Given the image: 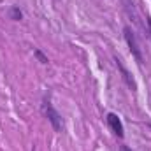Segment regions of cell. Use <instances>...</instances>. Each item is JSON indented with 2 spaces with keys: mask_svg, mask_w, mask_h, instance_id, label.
<instances>
[{
  "mask_svg": "<svg viewBox=\"0 0 151 151\" xmlns=\"http://www.w3.org/2000/svg\"><path fill=\"white\" fill-rule=\"evenodd\" d=\"M106 121H107L109 130L113 132L118 139H123V137H125V127H123V123H121V119H119V116H118V114L107 113V116H106Z\"/></svg>",
  "mask_w": 151,
  "mask_h": 151,
  "instance_id": "obj_3",
  "label": "cell"
},
{
  "mask_svg": "<svg viewBox=\"0 0 151 151\" xmlns=\"http://www.w3.org/2000/svg\"><path fill=\"white\" fill-rule=\"evenodd\" d=\"M148 19V28H150V35H151V18H146Z\"/></svg>",
  "mask_w": 151,
  "mask_h": 151,
  "instance_id": "obj_8",
  "label": "cell"
},
{
  "mask_svg": "<svg viewBox=\"0 0 151 151\" xmlns=\"http://www.w3.org/2000/svg\"><path fill=\"white\" fill-rule=\"evenodd\" d=\"M123 35H125V40H127V44H128V49H130L132 56L135 58V62H137L139 65H142V51H141L139 40L135 37L134 30H132L130 27H125V28H123Z\"/></svg>",
  "mask_w": 151,
  "mask_h": 151,
  "instance_id": "obj_2",
  "label": "cell"
},
{
  "mask_svg": "<svg viewBox=\"0 0 151 151\" xmlns=\"http://www.w3.org/2000/svg\"><path fill=\"white\" fill-rule=\"evenodd\" d=\"M34 56L37 58V60L40 62V63H42V65H47V63H49L47 56H46V55H44V53H42L40 49H34Z\"/></svg>",
  "mask_w": 151,
  "mask_h": 151,
  "instance_id": "obj_6",
  "label": "cell"
},
{
  "mask_svg": "<svg viewBox=\"0 0 151 151\" xmlns=\"http://www.w3.org/2000/svg\"><path fill=\"white\" fill-rule=\"evenodd\" d=\"M148 127H150V128H151V123H148Z\"/></svg>",
  "mask_w": 151,
  "mask_h": 151,
  "instance_id": "obj_9",
  "label": "cell"
},
{
  "mask_svg": "<svg viewBox=\"0 0 151 151\" xmlns=\"http://www.w3.org/2000/svg\"><path fill=\"white\" fill-rule=\"evenodd\" d=\"M9 18H11L12 21H21V19H23V12H21V9H19L18 5H12V7L9 9Z\"/></svg>",
  "mask_w": 151,
  "mask_h": 151,
  "instance_id": "obj_5",
  "label": "cell"
},
{
  "mask_svg": "<svg viewBox=\"0 0 151 151\" xmlns=\"http://www.w3.org/2000/svg\"><path fill=\"white\" fill-rule=\"evenodd\" d=\"M121 151H134L132 148H128V146H121Z\"/></svg>",
  "mask_w": 151,
  "mask_h": 151,
  "instance_id": "obj_7",
  "label": "cell"
},
{
  "mask_svg": "<svg viewBox=\"0 0 151 151\" xmlns=\"http://www.w3.org/2000/svg\"><path fill=\"white\" fill-rule=\"evenodd\" d=\"M40 109H42V114L46 116V119L51 123V127H53L55 132H62L63 130V118H62V114L53 107V104H51L49 99H44L42 100Z\"/></svg>",
  "mask_w": 151,
  "mask_h": 151,
  "instance_id": "obj_1",
  "label": "cell"
},
{
  "mask_svg": "<svg viewBox=\"0 0 151 151\" xmlns=\"http://www.w3.org/2000/svg\"><path fill=\"white\" fill-rule=\"evenodd\" d=\"M114 62H116V67H118V70L121 72V77H123V81H125V84L132 90V91H137V83H135V79L132 77V74L128 72V69L123 65V60L119 58V56H114Z\"/></svg>",
  "mask_w": 151,
  "mask_h": 151,
  "instance_id": "obj_4",
  "label": "cell"
}]
</instances>
